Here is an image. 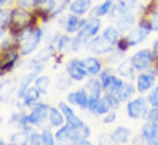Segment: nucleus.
I'll use <instances>...</instances> for the list:
<instances>
[{"instance_id":"nucleus-1","label":"nucleus","mask_w":158,"mask_h":145,"mask_svg":"<svg viewBox=\"0 0 158 145\" xmlns=\"http://www.w3.org/2000/svg\"><path fill=\"white\" fill-rule=\"evenodd\" d=\"M40 23L38 14L35 10H26V9L15 7L12 9V17H10V23L7 26V35L13 37H17L23 30L38 26Z\"/></svg>"},{"instance_id":"nucleus-2","label":"nucleus","mask_w":158,"mask_h":145,"mask_svg":"<svg viewBox=\"0 0 158 145\" xmlns=\"http://www.w3.org/2000/svg\"><path fill=\"white\" fill-rule=\"evenodd\" d=\"M45 39V29L40 26H33L29 29L23 30L16 37V42L19 43V50L23 58L29 56L39 48L40 42Z\"/></svg>"},{"instance_id":"nucleus-3","label":"nucleus","mask_w":158,"mask_h":145,"mask_svg":"<svg viewBox=\"0 0 158 145\" xmlns=\"http://www.w3.org/2000/svg\"><path fill=\"white\" fill-rule=\"evenodd\" d=\"M101 27H102V22H101L99 17H89L85 22V25L82 26V29L72 37L71 52H78L82 46L86 45V42L89 39H92L94 36L99 33Z\"/></svg>"},{"instance_id":"nucleus-4","label":"nucleus","mask_w":158,"mask_h":145,"mask_svg":"<svg viewBox=\"0 0 158 145\" xmlns=\"http://www.w3.org/2000/svg\"><path fill=\"white\" fill-rule=\"evenodd\" d=\"M131 62H132L134 68L137 72L147 71L152 66V63H155V55L152 49L145 48V49H139L131 56Z\"/></svg>"},{"instance_id":"nucleus-5","label":"nucleus","mask_w":158,"mask_h":145,"mask_svg":"<svg viewBox=\"0 0 158 145\" xmlns=\"http://www.w3.org/2000/svg\"><path fill=\"white\" fill-rule=\"evenodd\" d=\"M148 101L144 98V96H137L134 99H129L128 104H127V115L131 119H141V118H145L147 112H148Z\"/></svg>"},{"instance_id":"nucleus-6","label":"nucleus","mask_w":158,"mask_h":145,"mask_svg":"<svg viewBox=\"0 0 158 145\" xmlns=\"http://www.w3.org/2000/svg\"><path fill=\"white\" fill-rule=\"evenodd\" d=\"M58 20L60 22L59 26H62L65 32L69 35L72 33H78L79 30L82 29V26L85 25L86 19H83V16H78V14H73V13H68V14H60L58 17Z\"/></svg>"},{"instance_id":"nucleus-7","label":"nucleus","mask_w":158,"mask_h":145,"mask_svg":"<svg viewBox=\"0 0 158 145\" xmlns=\"http://www.w3.org/2000/svg\"><path fill=\"white\" fill-rule=\"evenodd\" d=\"M85 48H86L91 53H95V55H108L109 52H112V50L115 49V46H114L111 42L106 40L102 35H101V36L96 35V36H94L92 39H89V40L86 42Z\"/></svg>"},{"instance_id":"nucleus-8","label":"nucleus","mask_w":158,"mask_h":145,"mask_svg":"<svg viewBox=\"0 0 158 145\" xmlns=\"http://www.w3.org/2000/svg\"><path fill=\"white\" fill-rule=\"evenodd\" d=\"M20 58H23V56L20 55L19 49L2 52V72H3V76L7 73H12L17 68V65H20Z\"/></svg>"},{"instance_id":"nucleus-9","label":"nucleus","mask_w":158,"mask_h":145,"mask_svg":"<svg viewBox=\"0 0 158 145\" xmlns=\"http://www.w3.org/2000/svg\"><path fill=\"white\" fill-rule=\"evenodd\" d=\"M65 71L73 79V82H82L88 76V72L83 66V60L78 58H72L65 63Z\"/></svg>"},{"instance_id":"nucleus-10","label":"nucleus","mask_w":158,"mask_h":145,"mask_svg":"<svg viewBox=\"0 0 158 145\" xmlns=\"http://www.w3.org/2000/svg\"><path fill=\"white\" fill-rule=\"evenodd\" d=\"M49 109H50L49 105L39 101L38 104L30 108V112H27V121H29V124L35 125V126L43 124L48 119V116H49Z\"/></svg>"},{"instance_id":"nucleus-11","label":"nucleus","mask_w":158,"mask_h":145,"mask_svg":"<svg viewBox=\"0 0 158 145\" xmlns=\"http://www.w3.org/2000/svg\"><path fill=\"white\" fill-rule=\"evenodd\" d=\"M155 78L157 73L154 71H142L139 72V75L137 76V92L138 93H145L155 85Z\"/></svg>"},{"instance_id":"nucleus-12","label":"nucleus","mask_w":158,"mask_h":145,"mask_svg":"<svg viewBox=\"0 0 158 145\" xmlns=\"http://www.w3.org/2000/svg\"><path fill=\"white\" fill-rule=\"evenodd\" d=\"M66 102L72 106H78L81 109L88 108V92L85 91V88H79L76 91L68 92L66 95Z\"/></svg>"},{"instance_id":"nucleus-13","label":"nucleus","mask_w":158,"mask_h":145,"mask_svg":"<svg viewBox=\"0 0 158 145\" xmlns=\"http://www.w3.org/2000/svg\"><path fill=\"white\" fill-rule=\"evenodd\" d=\"M135 25V14L134 12L122 13L115 17V27L119 30V33H128L129 30L134 29Z\"/></svg>"},{"instance_id":"nucleus-14","label":"nucleus","mask_w":158,"mask_h":145,"mask_svg":"<svg viewBox=\"0 0 158 145\" xmlns=\"http://www.w3.org/2000/svg\"><path fill=\"white\" fill-rule=\"evenodd\" d=\"M91 137V126L88 124H83L81 126H71L69 125V137H68V142L71 144H78L81 139H86Z\"/></svg>"},{"instance_id":"nucleus-15","label":"nucleus","mask_w":158,"mask_h":145,"mask_svg":"<svg viewBox=\"0 0 158 145\" xmlns=\"http://www.w3.org/2000/svg\"><path fill=\"white\" fill-rule=\"evenodd\" d=\"M58 108L62 111L63 116H65V122L69 124L71 126H81V125L85 124V122H83V121L75 114V111L72 109V105H69L68 102H65V101L59 102Z\"/></svg>"},{"instance_id":"nucleus-16","label":"nucleus","mask_w":158,"mask_h":145,"mask_svg":"<svg viewBox=\"0 0 158 145\" xmlns=\"http://www.w3.org/2000/svg\"><path fill=\"white\" fill-rule=\"evenodd\" d=\"M17 83L16 79H4L0 82V102H7L13 95H16Z\"/></svg>"},{"instance_id":"nucleus-17","label":"nucleus","mask_w":158,"mask_h":145,"mask_svg":"<svg viewBox=\"0 0 158 145\" xmlns=\"http://www.w3.org/2000/svg\"><path fill=\"white\" fill-rule=\"evenodd\" d=\"M151 32L150 30H147L145 27H141V26H137L135 29L129 30L128 35H127V40H128L129 46L132 48V46H137L139 45V43H142V42L145 40L147 37H148V35H150Z\"/></svg>"},{"instance_id":"nucleus-18","label":"nucleus","mask_w":158,"mask_h":145,"mask_svg":"<svg viewBox=\"0 0 158 145\" xmlns=\"http://www.w3.org/2000/svg\"><path fill=\"white\" fill-rule=\"evenodd\" d=\"M131 129L127 126H117L109 134V144H127L131 138Z\"/></svg>"},{"instance_id":"nucleus-19","label":"nucleus","mask_w":158,"mask_h":145,"mask_svg":"<svg viewBox=\"0 0 158 145\" xmlns=\"http://www.w3.org/2000/svg\"><path fill=\"white\" fill-rule=\"evenodd\" d=\"M92 0H72L69 4V13L78 14V16H85L91 12Z\"/></svg>"},{"instance_id":"nucleus-20","label":"nucleus","mask_w":158,"mask_h":145,"mask_svg":"<svg viewBox=\"0 0 158 145\" xmlns=\"http://www.w3.org/2000/svg\"><path fill=\"white\" fill-rule=\"evenodd\" d=\"M82 60H83V66H85L89 76H98L99 72L104 69L102 62L98 58H95V56H88V58L82 59Z\"/></svg>"},{"instance_id":"nucleus-21","label":"nucleus","mask_w":158,"mask_h":145,"mask_svg":"<svg viewBox=\"0 0 158 145\" xmlns=\"http://www.w3.org/2000/svg\"><path fill=\"white\" fill-rule=\"evenodd\" d=\"M114 4H115V0H104L101 4L95 6L94 9H91L89 12V16L91 17H104V16H108L111 10H112Z\"/></svg>"},{"instance_id":"nucleus-22","label":"nucleus","mask_w":158,"mask_h":145,"mask_svg":"<svg viewBox=\"0 0 158 145\" xmlns=\"http://www.w3.org/2000/svg\"><path fill=\"white\" fill-rule=\"evenodd\" d=\"M40 96H42V93L33 86V85H32V86L25 92L23 98H22L23 106H25V108H32L33 105H36L39 101H40Z\"/></svg>"},{"instance_id":"nucleus-23","label":"nucleus","mask_w":158,"mask_h":145,"mask_svg":"<svg viewBox=\"0 0 158 145\" xmlns=\"http://www.w3.org/2000/svg\"><path fill=\"white\" fill-rule=\"evenodd\" d=\"M85 91L88 92V96H98L101 98L102 96V92H104V86L101 83L99 78L96 79L95 76H92L91 79H88V82L85 83Z\"/></svg>"},{"instance_id":"nucleus-24","label":"nucleus","mask_w":158,"mask_h":145,"mask_svg":"<svg viewBox=\"0 0 158 145\" xmlns=\"http://www.w3.org/2000/svg\"><path fill=\"white\" fill-rule=\"evenodd\" d=\"M135 68H134L131 59H122L117 66V73L121 78H134V73H135Z\"/></svg>"},{"instance_id":"nucleus-25","label":"nucleus","mask_w":158,"mask_h":145,"mask_svg":"<svg viewBox=\"0 0 158 145\" xmlns=\"http://www.w3.org/2000/svg\"><path fill=\"white\" fill-rule=\"evenodd\" d=\"M48 121H49L50 126H53V128H59V126H62V125L65 124V116H63L62 111H60L58 106H50Z\"/></svg>"},{"instance_id":"nucleus-26","label":"nucleus","mask_w":158,"mask_h":145,"mask_svg":"<svg viewBox=\"0 0 158 145\" xmlns=\"http://www.w3.org/2000/svg\"><path fill=\"white\" fill-rule=\"evenodd\" d=\"M124 85H125V81H122L117 75H112V78H111L109 83L106 85V88L104 89V92L105 93H111V95L118 96V93H119L121 89L124 88Z\"/></svg>"},{"instance_id":"nucleus-27","label":"nucleus","mask_w":158,"mask_h":145,"mask_svg":"<svg viewBox=\"0 0 158 145\" xmlns=\"http://www.w3.org/2000/svg\"><path fill=\"white\" fill-rule=\"evenodd\" d=\"M50 78L48 76V75H38L36 76V79L33 81V86L38 89L39 92H40L42 95H45V93H48V91H49V86H50Z\"/></svg>"},{"instance_id":"nucleus-28","label":"nucleus","mask_w":158,"mask_h":145,"mask_svg":"<svg viewBox=\"0 0 158 145\" xmlns=\"http://www.w3.org/2000/svg\"><path fill=\"white\" fill-rule=\"evenodd\" d=\"M71 45H72V36H69V33L60 35L59 39L56 40V43H55L58 53H63V55L71 50Z\"/></svg>"},{"instance_id":"nucleus-29","label":"nucleus","mask_w":158,"mask_h":145,"mask_svg":"<svg viewBox=\"0 0 158 145\" xmlns=\"http://www.w3.org/2000/svg\"><path fill=\"white\" fill-rule=\"evenodd\" d=\"M102 36L115 46L117 45V42L119 40L121 33H119V30H118L115 26H106V27L104 29V32H102Z\"/></svg>"},{"instance_id":"nucleus-30","label":"nucleus","mask_w":158,"mask_h":145,"mask_svg":"<svg viewBox=\"0 0 158 145\" xmlns=\"http://www.w3.org/2000/svg\"><path fill=\"white\" fill-rule=\"evenodd\" d=\"M137 92V86H134L132 83H127L125 82L124 88L121 89V92L118 93V98H119L121 102H127L134 96V93Z\"/></svg>"},{"instance_id":"nucleus-31","label":"nucleus","mask_w":158,"mask_h":145,"mask_svg":"<svg viewBox=\"0 0 158 145\" xmlns=\"http://www.w3.org/2000/svg\"><path fill=\"white\" fill-rule=\"evenodd\" d=\"M72 83H73V79L68 75V72H62V73L58 75V78H56V81H55V85L59 88V89H62V91H65V89H68V88L71 86Z\"/></svg>"},{"instance_id":"nucleus-32","label":"nucleus","mask_w":158,"mask_h":145,"mask_svg":"<svg viewBox=\"0 0 158 145\" xmlns=\"http://www.w3.org/2000/svg\"><path fill=\"white\" fill-rule=\"evenodd\" d=\"M109 111H112V108H111V105L108 104V101L105 99V96H101L99 102L96 104L95 109L91 112V114H94L95 116H99V115H105V114H108Z\"/></svg>"},{"instance_id":"nucleus-33","label":"nucleus","mask_w":158,"mask_h":145,"mask_svg":"<svg viewBox=\"0 0 158 145\" xmlns=\"http://www.w3.org/2000/svg\"><path fill=\"white\" fill-rule=\"evenodd\" d=\"M68 137H69V124L65 122L62 126L56 128V131H55V138H56V142L63 144V142L68 141Z\"/></svg>"},{"instance_id":"nucleus-34","label":"nucleus","mask_w":158,"mask_h":145,"mask_svg":"<svg viewBox=\"0 0 158 145\" xmlns=\"http://www.w3.org/2000/svg\"><path fill=\"white\" fill-rule=\"evenodd\" d=\"M43 0H15V6L26 10H33L38 6H40Z\"/></svg>"},{"instance_id":"nucleus-35","label":"nucleus","mask_w":158,"mask_h":145,"mask_svg":"<svg viewBox=\"0 0 158 145\" xmlns=\"http://www.w3.org/2000/svg\"><path fill=\"white\" fill-rule=\"evenodd\" d=\"M40 138H42V145H55L58 144L56 142V138H55V134L50 131V129L45 128L40 132Z\"/></svg>"},{"instance_id":"nucleus-36","label":"nucleus","mask_w":158,"mask_h":145,"mask_svg":"<svg viewBox=\"0 0 158 145\" xmlns=\"http://www.w3.org/2000/svg\"><path fill=\"white\" fill-rule=\"evenodd\" d=\"M10 17H12V9L0 7V27L7 29L9 23H10Z\"/></svg>"},{"instance_id":"nucleus-37","label":"nucleus","mask_w":158,"mask_h":145,"mask_svg":"<svg viewBox=\"0 0 158 145\" xmlns=\"http://www.w3.org/2000/svg\"><path fill=\"white\" fill-rule=\"evenodd\" d=\"M9 144H22L25 145L26 144V132H23L22 129L17 128L16 132H13L12 135H10V138H9Z\"/></svg>"},{"instance_id":"nucleus-38","label":"nucleus","mask_w":158,"mask_h":145,"mask_svg":"<svg viewBox=\"0 0 158 145\" xmlns=\"http://www.w3.org/2000/svg\"><path fill=\"white\" fill-rule=\"evenodd\" d=\"M25 145H42V138L40 132H38L36 129L30 131L26 134V144Z\"/></svg>"},{"instance_id":"nucleus-39","label":"nucleus","mask_w":158,"mask_h":145,"mask_svg":"<svg viewBox=\"0 0 158 145\" xmlns=\"http://www.w3.org/2000/svg\"><path fill=\"white\" fill-rule=\"evenodd\" d=\"M114 72L111 71V68H105V69H102V71L99 72V81L101 83H102V86H104V89L106 88V85L109 83V81H111V78H112Z\"/></svg>"},{"instance_id":"nucleus-40","label":"nucleus","mask_w":158,"mask_h":145,"mask_svg":"<svg viewBox=\"0 0 158 145\" xmlns=\"http://www.w3.org/2000/svg\"><path fill=\"white\" fill-rule=\"evenodd\" d=\"M147 101H148L150 106H158V85L150 92V93H148Z\"/></svg>"},{"instance_id":"nucleus-41","label":"nucleus","mask_w":158,"mask_h":145,"mask_svg":"<svg viewBox=\"0 0 158 145\" xmlns=\"http://www.w3.org/2000/svg\"><path fill=\"white\" fill-rule=\"evenodd\" d=\"M131 46H129V43H128V40H127V37H119V40L117 42V45H115V49H118L119 52H127V50L129 49Z\"/></svg>"},{"instance_id":"nucleus-42","label":"nucleus","mask_w":158,"mask_h":145,"mask_svg":"<svg viewBox=\"0 0 158 145\" xmlns=\"http://www.w3.org/2000/svg\"><path fill=\"white\" fill-rule=\"evenodd\" d=\"M145 119L151 121V122H158V106H151V108L148 109Z\"/></svg>"},{"instance_id":"nucleus-43","label":"nucleus","mask_w":158,"mask_h":145,"mask_svg":"<svg viewBox=\"0 0 158 145\" xmlns=\"http://www.w3.org/2000/svg\"><path fill=\"white\" fill-rule=\"evenodd\" d=\"M157 2L158 0H150L148 4H145V7H144V14L145 16H150L154 10H157Z\"/></svg>"},{"instance_id":"nucleus-44","label":"nucleus","mask_w":158,"mask_h":145,"mask_svg":"<svg viewBox=\"0 0 158 145\" xmlns=\"http://www.w3.org/2000/svg\"><path fill=\"white\" fill-rule=\"evenodd\" d=\"M117 121V114L114 111H109L108 114H105L104 115V119H102V122H104L105 125H109V124H114Z\"/></svg>"},{"instance_id":"nucleus-45","label":"nucleus","mask_w":158,"mask_h":145,"mask_svg":"<svg viewBox=\"0 0 158 145\" xmlns=\"http://www.w3.org/2000/svg\"><path fill=\"white\" fill-rule=\"evenodd\" d=\"M20 116H22V111L19 112H13L12 115H10V118H9V124H13V125H16L19 124V119H20Z\"/></svg>"},{"instance_id":"nucleus-46","label":"nucleus","mask_w":158,"mask_h":145,"mask_svg":"<svg viewBox=\"0 0 158 145\" xmlns=\"http://www.w3.org/2000/svg\"><path fill=\"white\" fill-rule=\"evenodd\" d=\"M151 145H158V122H155V129H154V135L151 138V141L148 142Z\"/></svg>"},{"instance_id":"nucleus-47","label":"nucleus","mask_w":158,"mask_h":145,"mask_svg":"<svg viewBox=\"0 0 158 145\" xmlns=\"http://www.w3.org/2000/svg\"><path fill=\"white\" fill-rule=\"evenodd\" d=\"M15 0H0V7H6V6H9L10 3H13Z\"/></svg>"},{"instance_id":"nucleus-48","label":"nucleus","mask_w":158,"mask_h":145,"mask_svg":"<svg viewBox=\"0 0 158 145\" xmlns=\"http://www.w3.org/2000/svg\"><path fill=\"white\" fill-rule=\"evenodd\" d=\"M152 52H154L155 59H157V58H158V40H155L154 45H152Z\"/></svg>"},{"instance_id":"nucleus-49","label":"nucleus","mask_w":158,"mask_h":145,"mask_svg":"<svg viewBox=\"0 0 158 145\" xmlns=\"http://www.w3.org/2000/svg\"><path fill=\"white\" fill-rule=\"evenodd\" d=\"M6 35H7V29H3V27H0V40H2V39H3Z\"/></svg>"},{"instance_id":"nucleus-50","label":"nucleus","mask_w":158,"mask_h":145,"mask_svg":"<svg viewBox=\"0 0 158 145\" xmlns=\"http://www.w3.org/2000/svg\"><path fill=\"white\" fill-rule=\"evenodd\" d=\"M150 16H151V17H154L155 20H158V9H157V10H154V12L151 13Z\"/></svg>"},{"instance_id":"nucleus-51","label":"nucleus","mask_w":158,"mask_h":145,"mask_svg":"<svg viewBox=\"0 0 158 145\" xmlns=\"http://www.w3.org/2000/svg\"><path fill=\"white\" fill-rule=\"evenodd\" d=\"M154 72L158 75V58L155 59V68H154Z\"/></svg>"},{"instance_id":"nucleus-52","label":"nucleus","mask_w":158,"mask_h":145,"mask_svg":"<svg viewBox=\"0 0 158 145\" xmlns=\"http://www.w3.org/2000/svg\"><path fill=\"white\" fill-rule=\"evenodd\" d=\"M3 76V72H2V52H0V78Z\"/></svg>"},{"instance_id":"nucleus-53","label":"nucleus","mask_w":158,"mask_h":145,"mask_svg":"<svg viewBox=\"0 0 158 145\" xmlns=\"http://www.w3.org/2000/svg\"><path fill=\"white\" fill-rule=\"evenodd\" d=\"M0 145H6V141H4V139H2V138H0Z\"/></svg>"}]
</instances>
